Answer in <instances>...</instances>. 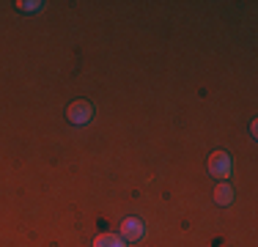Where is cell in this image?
I'll return each instance as SVG.
<instances>
[{"instance_id": "1", "label": "cell", "mask_w": 258, "mask_h": 247, "mask_svg": "<svg viewBox=\"0 0 258 247\" xmlns=\"http://www.w3.org/2000/svg\"><path fill=\"white\" fill-rule=\"evenodd\" d=\"M91 115H94V107H91L88 102H72L69 107H66V118L72 124H88Z\"/></svg>"}, {"instance_id": "2", "label": "cell", "mask_w": 258, "mask_h": 247, "mask_svg": "<svg viewBox=\"0 0 258 247\" xmlns=\"http://www.w3.org/2000/svg\"><path fill=\"white\" fill-rule=\"evenodd\" d=\"M209 170L214 173L217 178H228L231 176V162H228V154H223V151H217V154H212V159H209Z\"/></svg>"}, {"instance_id": "3", "label": "cell", "mask_w": 258, "mask_h": 247, "mask_svg": "<svg viewBox=\"0 0 258 247\" xmlns=\"http://www.w3.org/2000/svg\"><path fill=\"white\" fill-rule=\"evenodd\" d=\"M121 236L138 242V239L143 236V222H140L138 217H126L124 222H121Z\"/></svg>"}, {"instance_id": "4", "label": "cell", "mask_w": 258, "mask_h": 247, "mask_svg": "<svg viewBox=\"0 0 258 247\" xmlns=\"http://www.w3.org/2000/svg\"><path fill=\"white\" fill-rule=\"evenodd\" d=\"M231 198H233L231 187H228V184H223V181H220V187L214 190V201H217L220 206H228V203H231Z\"/></svg>"}, {"instance_id": "5", "label": "cell", "mask_w": 258, "mask_h": 247, "mask_svg": "<svg viewBox=\"0 0 258 247\" xmlns=\"http://www.w3.org/2000/svg\"><path fill=\"white\" fill-rule=\"evenodd\" d=\"M94 247H124V242H121L115 233H102V236H96Z\"/></svg>"}, {"instance_id": "6", "label": "cell", "mask_w": 258, "mask_h": 247, "mask_svg": "<svg viewBox=\"0 0 258 247\" xmlns=\"http://www.w3.org/2000/svg\"><path fill=\"white\" fill-rule=\"evenodd\" d=\"M36 6H41V3H20V9H25V11H33Z\"/></svg>"}]
</instances>
